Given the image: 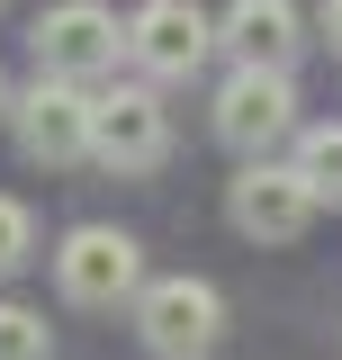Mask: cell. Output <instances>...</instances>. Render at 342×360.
I'll return each mask as SVG.
<instances>
[{
  "mask_svg": "<svg viewBox=\"0 0 342 360\" xmlns=\"http://www.w3.org/2000/svg\"><path fill=\"white\" fill-rule=\"evenodd\" d=\"M90 127H99V90L63 82V72H37V82L9 99V135H18V153L45 162V172L90 162Z\"/></svg>",
  "mask_w": 342,
  "mask_h": 360,
  "instance_id": "1",
  "label": "cell"
},
{
  "mask_svg": "<svg viewBox=\"0 0 342 360\" xmlns=\"http://www.w3.org/2000/svg\"><path fill=\"white\" fill-rule=\"evenodd\" d=\"M54 288H63V307H82V315L135 307V297H144V252H135V234H118V225H72V234L54 243Z\"/></svg>",
  "mask_w": 342,
  "mask_h": 360,
  "instance_id": "2",
  "label": "cell"
},
{
  "mask_svg": "<svg viewBox=\"0 0 342 360\" xmlns=\"http://www.w3.org/2000/svg\"><path fill=\"white\" fill-rule=\"evenodd\" d=\"M216 144H234L243 162L298 144V82H289L279 63H234V72L216 82Z\"/></svg>",
  "mask_w": 342,
  "mask_h": 360,
  "instance_id": "3",
  "label": "cell"
},
{
  "mask_svg": "<svg viewBox=\"0 0 342 360\" xmlns=\"http://www.w3.org/2000/svg\"><path fill=\"white\" fill-rule=\"evenodd\" d=\"M315 180L298 172V162H270V153H253L243 172L225 180V217H234V234L243 243H298L306 225H315Z\"/></svg>",
  "mask_w": 342,
  "mask_h": 360,
  "instance_id": "4",
  "label": "cell"
},
{
  "mask_svg": "<svg viewBox=\"0 0 342 360\" xmlns=\"http://www.w3.org/2000/svg\"><path fill=\"white\" fill-rule=\"evenodd\" d=\"M208 54H225V37H216V18L198 0H144L127 18V63L144 82H198Z\"/></svg>",
  "mask_w": 342,
  "mask_h": 360,
  "instance_id": "5",
  "label": "cell"
},
{
  "mask_svg": "<svg viewBox=\"0 0 342 360\" xmlns=\"http://www.w3.org/2000/svg\"><path fill=\"white\" fill-rule=\"evenodd\" d=\"M135 333H144V352L153 360H208L225 342V297H216L208 279H144V297H135Z\"/></svg>",
  "mask_w": 342,
  "mask_h": 360,
  "instance_id": "6",
  "label": "cell"
},
{
  "mask_svg": "<svg viewBox=\"0 0 342 360\" xmlns=\"http://www.w3.org/2000/svg\"><path fill=\"white\" fill-rule=\"evenodd\" d=\"M37 72H63V82H108L118 54H127V18L108 0H54L37 18Z\"/></svg>",
  "mask_w": 342,
  "mask_h": 360,
  "instance_id": "7",
  "label": "cell"
},
{
  "mask_svg": "<svg viewBox=\"0 0 342 360\" xmlns=\"http://www.w3.org/2000/svg\"><path fill=\"white\" fill-rule=\"evenodd\" d=\"M163 153H171V108H163V82H118V90H99L90 162H99V172H163Z\"/></svg>",
  "mask_w": 342,
  "mask_h": 360,
  "instance_id": "8",
  "label": "cell"
},
{
  "mask_svg": "<svg viewBox=\"0 0 342 360\" xmlns=\"http://www.w3.org/2000/svg\"><path fill=\"white\" fill-rule=\"evenodd\" d=\"M216 37H225L234 63H279V72H289L306 54V18H298V0H225Z\"/></svg>",
  "mask_w": 342,
  "mask_h": 360,
  "instance_id": "9",
  "label": "cell"
},
{
  "mask_svg": "<svg viewBox=\"0 0 342 360\" xmlns=\"http://www.w3.org/2000/svg\"><path fill=\"white\" fill-rule=\"evenodd\" d=\"M289 162L315 180V198H324V207H342V127H298Z\"/></svg>",
  "mask_w": 342,
  "mask_h": 360,
  "instance_id": "10",
  "label": "cell"
},
{
  "mask_svg": "<svg viewBox=\"0 0 342 360\" xmlns=\"http://www.w3.org/2000/svg\"><path fill=\"white\" fill-rule=\"evenodd\" d=\"M0 360H54V324L37 307H9L0 297Z\"/></svg>",
  "mask_w": 342,
  "mask_h": 360,
  "instance_id": "11",
  "label": "cell"
},
{
  "mask_svg": "<svg viewBox=\"0 0 342 360\" xmlns=\"http://www.w3.org/2000/svg\"><path fill=\"white\" fill-rule=\"evenodd\" d=\"M27 252H37V217H27L18 198H0V279L27 262Z\"/></svg>",
  "mask_w": 342,
  "mask_h": 360,
  "instance_id": "12",
  "label": "cell"
},
{
  "mask_svg": "<svg viewBox=\"0 0 342 360\" xmlns=\"http://www.w3.org/2000/svg\"><path fill=\"white\" fill-rule=\"evenodd\" d=\"M315 27H324V45L342 54V0H324V9H315Z\"/></svg>",
  "mask_w": 342,
  "mask_h": 360,
  "instance_id": "13",
  "label": "cell"
},
{
  "mask_svg": "<svg viewBox=\"0 0 342 360\" xmlns=\"http://www.w3.org/2000/svg\"><path fill=\"white\" fill-rule=\"evenodd\" d=\"M0 117H9V82H0Z\"/></svg>",
  "mask_w": 342,
  "mask_h": 360,
  "instance_id": "14",
  "label": "cell"
},
{
  "mask_svg": "<svg viewBox=\"0 0 342 360\" xmlns=\"http://www.w3.org/2000/svg\"><path fill=\"white\" fill-rule=\"evenodd\" d=\"M0 9H9V0H0Z\"/></svg>",
  "mask_w": 342,
  "mask_h": 360,
  "instance_id": "15",
  "label": "cell"
}]
</instances>
